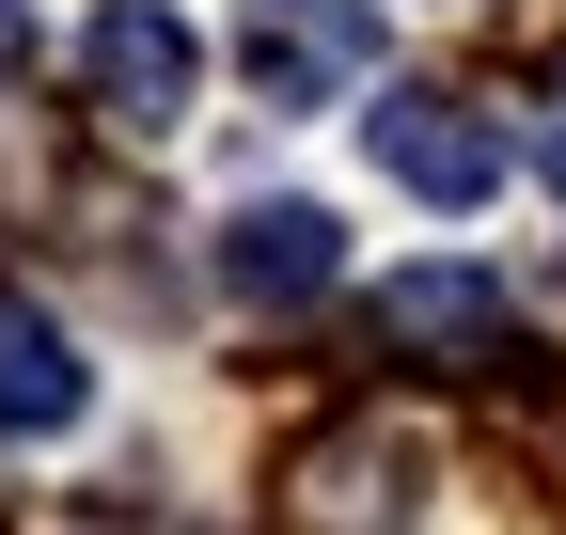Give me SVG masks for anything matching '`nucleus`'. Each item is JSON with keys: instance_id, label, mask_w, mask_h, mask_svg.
I'll use <instances>...</instances> for the list:
<instances>
[{"instance_id": "nucleus-5", "label": "nucleus", "mask_w": 566, "mask_h": 535, "mask_svg": "<svg viewBox=\"0 0 566 535\" xmlns=\"http://www.w3.org/2000/svg\"><path fill=\"white\" fill-rule=\"evenodd\" d=\"M363 48H378V17H363V0H252V80H268V111L331 95Z\"/></svg>"}, {"instance_id": "nucleus-1", "label": "nucleus", "mask_w": 566, "mask_h": 535, "mask_svg": "<svg viewBox=\"0 0 566 535\" xmlns=\"http://www.w3.org/2000/svg\"><path fill=\"white\" fill-rule=\"evenodd\" d=\"M378 347L441 363V378H488V363H520V300L488 268H394L378 284Z\"/></svg>"}, {"instance_id": "nucleus-2", "label": "nucleus", "mask_w": 566, "mask_h": 535, "mask_svg": "<svg viewBox=\"0 0 566 535\" xmlns=\"http://www.w3.org/2000/svg\"><path fill=\"white\" fill-rule=\"evenodd\" d=\"M80 80H95V111L111 126H189V95H205V48H189V17H158V0H111V17L80 32Z\"/></svg>"}, {"instance_id": "nucleus-8", "label": "nucleus", "mask_w": 566, "mask_h": 535, "mask_svg": "<svg viewBox=\"0 0 566 535\" xmlns=\"http://www.w3.org/2000/svg\"><path fill=\"white\" fill-rule=\"evenodd\" d=\"M17 48H32V0H0V63H17Z\"/></svg>"}, {"instance_id": "nucleus-3", "label": "nucleus", "mask_w": 566, "mask_h": 535, "mask_svg": "<svg viewBox=\"0 0 566 535\" xmlns=\"http://www.w3.org/2000/svg\"><path fill=\"white\" fill-rule=\"evenodd\" d=\"M363 143H378V174L409 189V206H488V189H504V126L457 111V95H378Z\"/></svg>"}, {"instance_id": "nucleus-6", "label": "nucleus", "mask_w": 566, "mask_h": 535, "mask_svg": "<svg viewBox=\"0 0 566 535\" xmlns=\"http://www.w3.org/2000/svg\"><path fill=\"white\" fill-rule=\"evenodd\" d=\"M95 410V378H80V347L32 315V300H0V441H63Z\"/></svg>"}, {"instance_id": "nucleus-4", "label": "nucleus", "mask_w": 566, "mask_h": 535, "mask_svg": "<svg viewBox=\"0 0 566 535\" xmlns=\"http://www.w3.org/2000/svg\"><path fill=\"white\" fill-rule=\"evenodd\" d=\"M331 268H346L331 206H237V237H221V284H237V300H268V315L331 300Z\"/></svg>"}, {"instance_id": "nucleus-7", "label": "nucleus", "mask_w": 566, "mask_h": 535, "mask_svg": "<svg viewBox=\"0 0 566 535\" xmlns=\"http://www.w3.org/2000/svg\"><path fill=\"white\" fill-rule=\"evenodd\" d=\"M535 174H551V189H566V111H551V126H535Z\"/></svg>"}]
</instances>
